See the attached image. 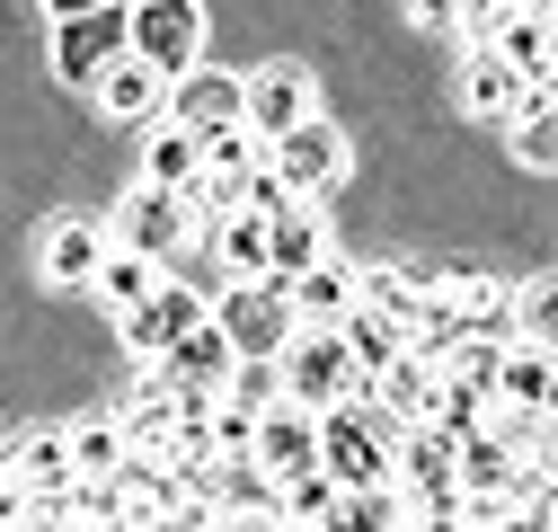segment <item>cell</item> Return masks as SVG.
<instances>
[{
	"instance_id": "obj_1",
	"label": "cell",
	"mask_w": 558,
	"mask_h": 532,
	"mask_svg": "<svg viewBox=\"0 0 558 532\" xmlns=\"http://www.w3.org/2000/svg\"><path fill=\"white\" fill-rule=\"evenodd\" d=\"M390 444H399V426L364 390L337 399V409H319V471H328V488H390Z\"/></svg>"
},
{
	"instance_id": "obj_2",
	"label": "cell",
	"mask_w": 558,
	"mask_h": 532,
	"mask_svg": "<svg viewBox=\"0 0 558 532\" xmlns=\"http://www.w3.org/2000/svg\"><path fill=\"white\" fill-rule=\"evenodd\" d=\"M124 53L151 62L160 81H186L204 62V10L195 0H124Z\"/></svg>"
},
{
	"instance_id": "obj_3",
	"label": "cell",
	"mask_w": 558,
	"mask_h": 532,
	"mask_svg": "<svg viewBox=\"0 0 558 532\" xmlns=\"http://www.w3.org/2000/svg\"><path fill=\"white\" fill-rule=\"evenodd\" d=\"M204 319L222 328L231 364H275V355H284V338H293L284 285H222V302H204Z\"/></svg>"
},
{
	"instance_id": "obj_4",
	"label": "cell",
	"mask_w": 558,
	"mask_h": 532,
	"mask_svg": "<svg viewBox=\"0 0 558 532\" xmlns=\"http://www.w3.org/2000/svg\"><path fill=\"white\" fill-rule=\"evenodd\" d=\"M355 169V143L328 124V116H311V124H293L284 143H266V178L293 195V205H319V195Z\"/></svg>"
},
{
	"instance_id": "obj_5",
	"label": "cell",
	"mask_w": 558,
	"mask_h": 532,
	"mask_svg": "<svg viewBox=\"0 0 558 532\" xmlns=\"http://www.w3.org/2000/svg\"><path fill=\"white\" fill-rule=\"evenodd\" d=\"M275 382H284V399L293 409H337V399H355V364H345V347H337V328H293L284 338V355H275Z\"/></svg>"
},
{
	"instance_id": "obj_6",
	"label": "cell",
	"mask_w": 558,
	"mask_h": 532,
	"mask_svg": "<svg viewBox=\"0 0 558 532\" xmlns=\"http://www.w3.org/2000/svg\"><path fill=\"white\" fill-rule=\"evenodd\" d=\"M319 116V81L302 72V62H266V72L240 81V133H257V143H284L293 124Z\"/></svg>"
},
{
	"instance_id": "obj_7",
	"label": "cell",
	"mask_w": 558,
	"mask_h": 532,
	"mask_svg": "<svg viewBox=\"0 0 558 532\" xmlns=\"http://www.w3.org/2000/svg\"><path fill=\"white\" fill-rule=\"evenodd\" d=\"M195 319H204V293H195V285H178V276H160L133 311H116V338H124V355H133V364H160Z\"/></svg>"
},
{
	"instance_id": "obj_8",
	"label": "cell",
	"mask_w": 558,
	"mask_h": 532,
	"mask_svg": "<svg viewBox=\"0 0 558 532\" xmlns=\"http://www.w3.org/2000/svg\"><path fill=\"white\" fill-rule=\"evenodd\" d=\"M248 471H257L266 488H284V480L319 471V418L293 409V399H275V409L257 418V435H248Z\"/></svg>"
},
{
	"instance_id": "obj_9",
	"label": "cell",
	"mask_w": 558,
	"mask_h": 532,
	"mask_svg": "<svg viewBox=\"0 0 558 532\" xmlns=\"http://www.w3.org/2000/svg\"><path fill=\"white\" fill-rule=\"evenodd\" d=\"M107 249H124V257H169V249H186V214H178V195H160V186H124V205L107 214Z\"/></svg>"
},
{
	"instance_id": "obj_10",
	"label": "cell",
	"mask_w": 558,
	"mask_h": 532,
	"mask_svg": "<svg viewBox=\"0 0 558 532\" xmlns=\"http://www.w3.org/2000/svg\"><path fill=\"white\" fill-rule=\"evenodd\" d=\"M124 53V10H89V19H53V81L89 89L107 62Z\"/></svg>"
},
{
	"instance_id": "obj_11",
	"label": "cell",
	"mask_w": 558,
	"mask_h": 532,
	"mask_svg": "<svg viewBox=\"0 0 558 532\" xmlns=\"http://www.w3.org/2000/svg\"><path fill=\"white\" fill-rule=\"evenodd\" d=\"M98 266H107V222H89V214H62V222L36 240V276H45L53 293H89Z\"/></svg>"
},
{
	"instance_id": "obj_12",
	"label": "cell",
	"mask_w": 558,
	"mask_h": 532,
	"mask_svg": "<svg viewBox=\"0 0 558 532\" xmlns=\"http://www.w3.org/2000/svg\"><path fill=\"white\" fill-rule=\"evenodd\" d=\"M416 285H426V302H444L461 328H497V311H506V293H514L497 266H470V257H444L435 276H416Z\"/></svg>"
},
{
	"instance_id": "obj_13",
	"label": "cell",
	"mask_w": 558,
	"mask_h": 532,
	"mask_svg": "<svg viewBox=\"0 0 558 532\" xmlns=\"http://www.w3.org/2000/svg\"><path fill=\"white\" fill-rule=\"evenodd\" d=\"M89 98H98L107 124H160V116H169V81L151 72V62H133V53L107 62V72L89 81Z\"/></svg>"
},
{
	"instance_id": "obj_14",
	"label": "cell",
	"mask_w": 558,
	"mask_h": 532,
	"mask_svg": "<svg viewBox=\"0 0 558 532\" xmlns=\"http://www.w3.org/2000/svg\"><path fill=\"white\" fill-rule=\"evenodd\" d=\"M169 124H178V133H231V124H240V72L195 62L186 81H169Z\"/></svg>"
},
{
	"instance_id": "obj_15",
	"label": "cell",
	"mask_w": 558,
	"mask_h": 532,
	"mask_svg": "<svg viewBox=\"0 0 558 532\" xmlns=\"http://www.w3.org/2000/svg\"><path fill=\"white\" fill-rule=\"evenodd\" d=\"M0 471H10L27 497H62L72 488V435L62 426H27L19 444H0Z\"/></svg>"
},
{
	"instance_id": "obj_16",
	"label": "cell",
	"mask_w": 558,
	"mask_h": 532,
	"mask_svg": "<svg viewBox=\"0 0 558 532\" xmlns=\"http://www.w3.org/2000/svg\"><path fill=\"white\" fill-rule=\"evenodd\" d=\"M328 257V231H319V205H284L266 214V285H293L302 266Z\"/></svg>"
},
{
	"instance_id": "obj_17",
	"label": "cell",
	"mask_w": 558,
	"mask_h": 532,
	"mask_svg": "<svg viewBox=\"0 0 558 532\" xmlns=\"http://www.w3.org/2000/svg\"><path fill=\"white\" fill-rule=\"evenodd\" d=\"M284 302H293V328H337L345 311H355V266H345V257L302 266V276L284 285Z\"/></svg>"
},
{
	"instance_id": "obj_18",
	"label": "cell",
	"mask_w": 558,
	"mask_h": 532,
	"mask_svg": "<svg viewBox=\"0 0 558 532\" xmlns=\"http://www.w3.org/2000/svg\"><path fill=\"white\" fill-rule=\"evenodd\" d=\"M487 53H497L506 62V72L523 81V89H549V72H558V45H549V19H497V27H487Z\"/></svg>"
},
{
	"instance_id": "obj_19",
	"label": "cell",
	"mask_w": 558,
	"mask_h": 532,
	"mask_svg": "<svg viewBox=\"0 0 558 532\" xmlns=\"http://www.w3.org/2000/svg\"><path fill=\"white\" fill-rule=\"evenodd\" d=\"M364 399H373L390 426H426V418H435V364H426V355H399L390 373L364 382Z\"/></svg>"
},
{
	"instance_id": "obj_20",
	"label": "cell",
	"mask_w": 558,
	"mask_h": 532,
	"mask_svg": "<svg viewBox=\"0 0 558 532\" xmlns=\"http://www.w3.org/2000/svg\"><path fill=\"white\" fill-rule=\"evenodd\" d=\"M549 390H558V364H549V347H506V364H497V409H514V418H549Z\"/></svg>"
},
{
	"instance_id": "obj_21",
	"label": "cell",
	"mask_w": 558,
	"mask_h": 532,
	"mask_svg": "<svg viewBox=\"0 0 558 532\" xmlns=\"http://www.w3.org/2000/svg\"><path fill=\"white\" fill-rule=\"evenodd\" d=\"M523 98H532V89L506 72V62L487 53V45H470V62H461V116H487V124H506Z\"/></svg>"
},
{
	"instance_id": "obj_22",
	"label": "cell",
	"mask_w": 558,
	"mask_h": 532,
	"mask_svg": "<svg viewBox=\"0 0 558 532\" xmlns=\"http://www.w3.org/2000/svg\"><path fill=\"white\" fill-rule=\"evenodd\" d=\"M497 364H506V328H461V338L435 355V382H461V390H497Z\"/></svg>"
},
{
	"instance_id": "obj_23",
	"label": "cell",
	"mask_w": 558,
	"mask_h": 532,
	"mask_svg": "<svg viewBox=\"0 0 558 532\" xmlns=\"http://www.w3.org/2000/svg\"><path fill=\"white\" fill-rule=\"evenodd\" d=\"M337 347H345V364H355V390H364L373 373L399 364V328H390L381 311H345V319H337Z\"/></svg>"
},
{
	"instance_id": "obj_24",
	"label": "cell",
	"mask_w": 558,
	"mask_h": 532,
	"mask_svg": "<svg viewBox=\"0 0 558 532\" xmlns=\"http://www.w3.org/2000/svg\"><path fill=\"white\" fill-rule=\"evenodd\" d=\"M204 178V152H195V133H178L169 116L151 124V152H143V186H160V195H186Z\"/></svg>"
},
{
	"instance_id": "obj_25",
	"label": "cell",
	"mask_w": 558,
	"mask_h": 532,
	"mask_svg": "<svg viewBox=\"0 0 558 532\" xmlns=\"http://www.w3.org/2000/svg\"><path fill=\"white\" fill-rule=\"evenodd\" d=\"M116 435H124V452H143V461H151V452H160V444L178 435V399L160 390V373H151L143 390H133V409L116 418Z\"/></svg>"
},
{
	"instance_id": "obj_26",
	"label": "cell",
	"mask_w": 558,
	"mask_h": 532,
	"mask_svg": "<svg viewBox=\"0 0 558 532\" xmlns=\"http://www.w3.org/2000/svg\"><path fill=\"white\" fill-rule=\"evenodd\" d=\"M62 435H72V480L81 488H98V480H116L124 471V435H116V418H81V426H62Z\"/></svg>"
},
{
	"instance_id": "obj_27",
	"label": "cell",
	"mask_w": 558,
	"mask_h": 532,
	"mask_svg": "<svg viewBox=\"0 0 558 532\" xmlns=\"http://www.w3.org/2000/svg\"><path fill=\"white\" fill-rule=\"evenodd\" d=\"M506 143H514L523 169H558V107H549V89H532V98L506 116Z\"/></svg>"
},
{
	"instance_id": "obj_28",
	"label": "cell",
	"mask_w": 558,
	"mask_h": 532,
	"mask_svg": "<svg viewBox=\"0 0 558 532\" xmlns=\"http://www.w3.org/2000/svg\"><path fill=\"white\" fill-rule=\"evenodd\" d=\"M399 523H408L399 488H337V506L319 515V532H399Z\"/></svg>"
},
{
	"instance_id": "obj_29",
	"label": "cell",
	"mask_w": 558,
	"mask_h": 532,
	"mask_svg": "<svg viewBox=\"0 0 558 532\" xmlns=\"http://www.w3.org/2000/svg\"><path fill=\"white\" fill-rule=\"evenodd\" d=\"M214 249H222V285H266V222L257 214H231L214 231Z\"/></svg>"
},
{
	"instance_id": "obj_30",
	"label": "cell",
	"mask_w": 558,
	"mask_h": 532,
	"mask_svg": "<svg viewBox=\"0 0 558 532\" xmlns=\"http://www.w3.org/2000/svg\"><path fill=\"white\" fill-rule=\"evenodd\" d=\"M195 152H204V178H231V186H248L257 169H266V143H257V133H195Z\"/></svg>"
},
{
	"instance_id": "obj_31",
	"label": "cell",
	"mask_w": 558,
	"mask_h": 532,
	"mask_svg": "<svg viewBox=\"0 0 558 532\" xmlns=\"http://www.w3.org/2000/svg\"><path fill=\"white\" fill-rule=\"evenodd\" d=\"M355 311H381L399 328L416 311V276H408V266H355Z\"/></svg>"
},
{
	"instance_id": "obj_32",
	"label": "cell",
	"mask_w": 558,
	"mask_h": 532,
	"mask_svg": "<svg viewBox=\"0 0 558 532\" xmlns=\"http://www.w3.org/2000/svg\"><path fill=\"white\" fill-rule=\"evenodd\" d=\"M151 285H160V266H151V257H124V249H107V266L89 276V293H98L107 311H133Z\"/></svg>"
},
{
	"instance_id": "obj_33",
	"label": "cell",
	"mask_w": 558,
	"mask_h": 532,
	"mask_svg": "<svg viewBox=\"0 0 558 532\" xmlns=\"http://www.w3.org/2000/svg\"><path fill=\"white\" fill-rule=\"evenodd\" d=\"M549 276H532L523 293H506V311H514V328H506V347H549Z\"/></svg>"
},
{
	"instance_id": "obj_34",
	"label": "cell",
	"mask_w": 558,
	"mask_h": 532,
	"mask_svg": "<svg viewBox=\"0 0 558 532\" xmlns=\"http://www.w3.org/2000/svg\"><path fill=\"white\" fill-rule=\"evenodd\" d=\"M222 399L240 418H266L275 399H284V382H275V364H231V382H222Z\"/></svg>"
},
{
	"instance_id": "obj_35",
	"label": "cell",
	"mask_w": 558,
	"mask_h": 532,
	"mask_svg": "<svg viewBox=\"0 0 558 532\" xmlns=\"http://www.w3.org/2000/svg\"><path fill=\"white\" fill-rule=\"evenodd\" d=\"M328 506H337L328 471H302V480H284V488H275V515H284V523H319Z\"/></svg>"
},
{
	"instance_id": "obj_36",
	"label": "cell",
	"mask_w": 558,
	"mask_h": 532,
	"mask_svg": "<svg viewBox=\"0 0 558 532\" xmlns=\"http://www.w3.org/2000/svg\"><path fill=\"white\" fill-rule=\"evenodd\" d=\"M416 27H461V0H408Z\"/></svg>"
},
{
	"instance_id": "obj_37",
	"label": "cell",
	"mask_w": 558,
	"mask_h": 532,
	"mask_svg": "<svg viewBox=\"0 0 558 532\" xmlns=\"http://www.w3.org/2000/svg\"><path fill=\"white\" fill-rule=\"evenodd\" d=\"M19 523H27V488L0 471V532H19Z\"/></svg>"
},
{
	"instance_id": "obj_38",
	"label": "cell",
	"mask_w": 558,
	"mask_h": 532,
	"mask_svg": "<svg viewBox=\"0 0 558 532\" xmlns=\"http://www.w3.org/2000/svg\"><path fill=\"white\" fill-rule=\"evenodd\" d=\"M89 10H124V0H45V19H89Z\"/></svg>"
},
{
	"instance_id": "obj_39",
	"label": "cell",
	"mask_w": 558,
	"mask_h": 532,
	"mask_svg": "<svg viewBox=\"0 0 558 532\" xmlns=\"http://www.w3.org/2000/svg\"><path fill=\"white\" fill-rule=\"evenodd\" d=\"M293 532H319V523H293Z\"/></svg>"
},
{
	"instance_id": "obj_40",
	"label": "cell",
	"mask_w": 558,
	"mask_h": 532,
	"mask_svg": "<svg viewBox=\"0 0 558 532\" xmlns=\"http://www.w3.org/2000/svg\"><path fill=\"white\" fill-rule=\"evenodd\" d=\"M143 532H169V523H143Z\"/></svg>"
}]
</instances>
